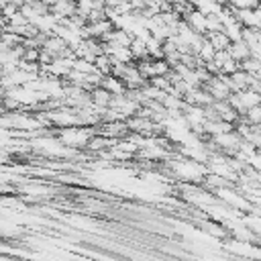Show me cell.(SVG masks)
I'll return each instance as SVG.
<instances>
[{
	"mask_svg": "<svg viewBox=\"0 0 261 261\" xmlns=\"http://www.w3.org/2000/svg\"><path fill=\"white\" fill-rule=\"evenodd\" d=\"M6 2H8V4H12V6H16V8H20V6H22V4H27L29 0H6Z\"/></svg>",
	"mask_w": 261,
	"mask_h": 261,
	"instance_id": "7c38bea8",
	"label": "cell"
},
{
	"mask_svg": "<svg viewBox=\"0 0 261 261\" xmlns=\"http://www.w3.org/2000/svg\"><path fill=\"white\" fill-rule=\"evenodd\" d=\"M234 18L241 22V27L245 29H261V10L257 8H234Z\"/></svg>",
	"mask_w": 261,
	"mask_h": 261,
	"instance_id": "6da1fadb",
	"label": "cell"
},
{
	"mask_svg": "<svg viewBox=\"0 0 261 261\" xmlns=\"http://www.w3.org/2000/svg\"><path fill=\"white\" fill-rule=\"evenodd\" d=\"M92 63H94V69H96L100 75H108V73H110V67H112V59H110L106 53H100V55H98V57H96Z\"/></svg>",
	"mask_w": 261,
	"mask_h": 261,
	"instance_id": "52a82bcc",
	"label": "cell"
},
{
	"mask_svg": "<svg viewBox=\"0 0 261 261\" xmlns=\"http://www.w3.org/2000/svg\"><path fill=\"white\" fill-rule=\"evenodd\" d=\"M228 55L237 61V63H241L243 59H247L251 53H249V47L245 45V41L243 39H239V41H230V45H228Z\"/></svg>",
	"mask_w": 261,
	"mask_h": 261,
	"instance_id": "277c9868",
	"label": "cell"
},
{
	"mask_svg": "<svg viewBox=\"0 0 261 261\" xmlns=\"http://www.w3.org/2000/svg\"><path fill=\"white\" fill-rule=\"evenodd\" d=\"M73 69H75V71H80V73H84V75H88V73H94V71H96V69H94V63H92V61H88V59H82V57L73 59Z\"/></svg>",
	"mask_w": 261,
	"mask_h": 261,
	"instance_id": "9c48e42d",
	"label": "cell"
},
{
	"mask_svg": "<svg viewBox=\"0 0 261 261\" xmlns=\"http://www.w3.org/2000/svg\"><path fill=\"white\" fill-rule=\"evenodd\" d=\"M241 118H243L245 122H249V124H261V106L257 104V106L247 108V110L241 114Z\"/></svg>",
	"mask_w": 261,
	"mask_h": 261,
	"instance_id": "ba28073f",
	"label": "cell"
},
{
	"mask_svg": "<svg viewBox=\"0 0 261 261\" xmlns=\"http://www.w3.org/2000/svg\"><path fill=\"white\" fill-rule=\"evenodd\" d=\"M181 20H184L194 33H198V35H204V33H206V14H202V12L196 10V8L188 10V12L181 16Z\"/></svg>",
	"mask_w": 261,
	"mask_h": 261,
	"instance_id": "7a4b0ae2",
	"label": "cell"
},
{
	"mask_svg": "<svg viewBox=\"0 0 261 261\" xmlns=\"http://www.w3.org/2000/svg\"><path fill=\"white\" fill-rule=\"evenodd\" d=\"M228 6L241 10V8H257L259 6V0H226Z\"/></svg>",
	"mask_w": 261,
	"mask_h": 261,
	"instance_id": "8fae6325",
	"label": "cell"
},
{
	"mask_svg": "<svg viewBox=\"0 0 261 261\" xmlns=\"http://www.w3.org/2000/svg\"><path fill=\"white\" fill-rule=\"evenodd\" d=\"M239 67H241L245 73H249V75H259V71H261V57L249 55L247 59H243V61L239 63Z\"/></svg>",
	"mask_w": 261,
	"mask_h": 261,
	"instance_id": "8992f818",
	"label": "cell"
},
{
	"mask_svg": "<svg viewBox=\"0 0 261 261\" xmlns=\"http://www.w3.org/2000/svg\"><path fill=\"white\" fill-rule=\"evenodd\" d=\"M0 49H4V45H2V31H0Z\"/></svg>",
	"mask_w": 261,
	"mask_h": 261,
	"instance_id": "4fadbf2b",
	"label": "cell"
},
{
	"mask_svg": "<svg viewBox=\"0 0 261 261\" xmlns=\"http://www.w3.org/2000/svg\"><path fill=\"white\" fill-rule=\"evenodd\" d=\"M100 88H104L106 92H110L112 96L114 94H124V90H126V86L122 84V80L120 77H114V75H102V82H100Z\"/></svg>",
	"mask_w": 261,
	"mask_h": 261,
	"instance_id": "3957f363",
	"label": "cell"
},
{
	"mask_svg": "<svg viewBox=\"0 0 261 261\" xmlns=\"http://www.w3.org/2000/svg\"><path fill=\"white\" fill-rule=\"evenodd\" d=\"M206 39H208V43L216 49V51H226L228 49V45H230V41H228V37L222 33V31H216V33H208V35H204Z\"/></svg>",
	"mask_w": 261,
	"mask_h": 261,
	"instance_id": "5b68a950",
	"label": "cell"
},
{
	"mask_svg": "<svg viewBox=\"0 0 261 261\" xmlns=\"http://www.w3.org/2000/svg\"><path fill=\"white\" fill-rule=\"evenodd\" d=\"M2 75H4V73H2V67H0V80H2Z\"/></svg>",
	"mask_w": 261,
	"mask_h": 261,
	"instance_id": "5bb4252c",
	"label": "cell"
},
{
	"mask_svg": "<svg viewBox=\"0 0 261 261\" xmlns=\"http://www.w3.org/2000/svg\"><path fill=\"white\" fill-rule=\"evenodd\" d=\"M216 31H222V22H220V18H218L216 14H206V33H204V35H208V33H216Z\"/></svg>",
	"mask_w": 261,
	"mask_h": 261,
	"instance_id": "30bf717a",
	"label": "cell"
}]
</instances>
